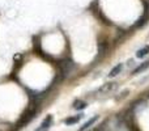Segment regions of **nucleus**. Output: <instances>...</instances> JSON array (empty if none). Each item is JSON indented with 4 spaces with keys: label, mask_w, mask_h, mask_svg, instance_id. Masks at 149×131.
Wrapping results in <instances>:
<instances>
[{
    "label": "nucleus",
    "mask_w": 149,
    "mask_h": 131,
    "mask_svg": "<svg viewBox=\"0 0 149 131\" xmlns=\"http://www.w3.org/2000/svg\"><path fill=\"white\" fill-rule=\"evenodd\" d=\"M115 88H116V83H107V84H105L103 87H101L100 89H98V92L100 93H107V92L114 90Z\"/></svg>",
    "instance_id": "1"
},
{
    "label": "nucleus",
    "mask_w": 149,
    "mask_h": 131,
    "mask_svg": "<svg viewBox=\"0 0 149 131\" xmlns=\"http://www.w3.org/2000/svg\"><path fill=\"white\" fill-rule=\"evenodd\" d=\"M97 119H98V116H94L92 119H89L88 122H85V123L79 129V131H85V130H88L90 126H93V125H94V122L97 121Z\"/></svg>",
    "instance_id": "2"
},
{
    "label": "nucleus",
    "mask_w": 149,
    "mask_h": 131,
    "mask_svg": "<svg viewBox=\"0 0 149 131\" xmlns=\"http://www.w3.org/2000/svg\"><path fill=\"white\" fill-rule=\"evenodd\" d=\"M122 69H123V64L122 63H119V64H116L114 67L113 69L110 71V74H109V77H115L116 75H119L122 72Z\"/></svg>",
    "instance_id": "3"
},
{
    "label": "nucleus",
    "mask_w": 149,
    "mask_h": 131,
    "mask_svg": "<svg viewBox=\"0 0 149 131\" xmlns=\"http://www.w3.org/2000/svg\"><path fill=\"white\" fill-rule=\"evenodd\" d=\"M82 117H84V114H77V116H74V117H70V118H67L64 122H65V125H74V123H77Z\"/></svg>",
    "instance_id": "4"
},
{
    "label": "nucleus",
    "mask_w": 149,
    "mask_h": 131,
    "mask_svg": "<svg viewBox=\"0 0 149 131\" xmlns=\"http://www.w3.org/2000/svg\"><path fill=\"white\" fill-rule=\"evenodd\" d=\"M147 68H149V60H147V62H144L143 64H140L139 67H136V68L134 69V75L141 74V72H144Z\"/></svg>",
    "instance_id": "5"
},
{
    "label": "nucleus",
    "mask_w": 149,
    "mask_h": 131,
    "mask_svg": "<svg viewBox=\"0 0 149 131\" xmlns=\"http://www.w3.org/2000/svg\"><path fill=\"white\" fill-rule=\"evenodd\" d=\"M148 54H149V46H144V47H143V49L137 50V53H136V57L141 59V58L147 57Z\"/></svg>",
    "instance_id": "6"
},
{
    "label": "nucleus",
    "mask_w": 149,
    "mask_h": 131,
    "mask_svg": "<svg viewBox=\"0 0 149 131\" xmlns=\"http://www.w3.org/2000/svg\"><path fill=\"white\" fill-rule=\"evenodd\" d=\"M72 68H73V64H72V62H70V60H65V62L62 63V69L64 72H70Z\"/></svg>",
    "instance_id": "7"
},
{
    "label": "nucleus",
    "mask_w": 149,
    "mask_h": 131,
    "mask_svg": "<svg viewBox=\"0 0 149 131\" xmlns=\"http://www.w3.org/2000/svg\"><path fill=\"white\" fill-rule=\"evenodd\" d=\"M73 108L76 110H82V109L86 108V102H84V101H74Z\"/></svg>",
    "instance_id": "8"
},
{
    "label": "nucleus",
    "mask_w": 149,
    "mask_h": 131,
    "mask_svg": "<svg viewBox=\"0 0 149 131\" xmlns=\"http://www.w3.org/2000/svg\"><path fill=\"white\" fill-rule=\"evenodd\" d=\"M36 131H49V129H47V127H43V126H42V125H41V126H39V127H38V129H37Z\"/></svg>",
    "instance_id": "9"
},
{
    "label": "nucleus",
    "mask_w": 149,
    "mask_h": 131,
    "mask_svg": "<svg viewBox=\"0 0 149 131\" xmlns=\"http://www.w3.org/2000/svg\"><path fill=\"white\" fill-rule=\"evenodd\" d=\"M127 64H128V67L134 66V64H135V60H134V59H130V60H128V63H127Z\"/></svg>",
    "instance_id": "10"
}]
</instances>
